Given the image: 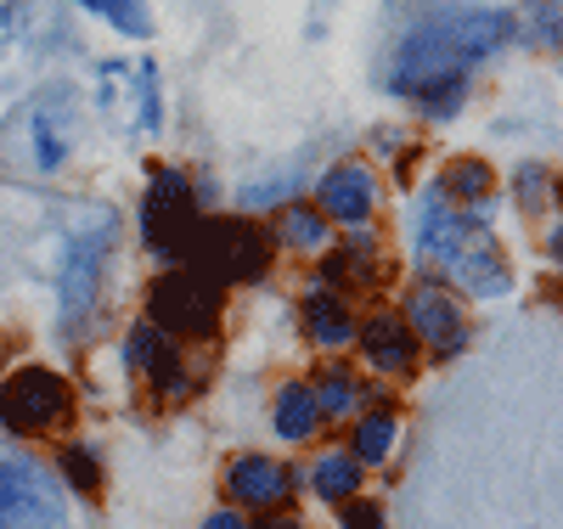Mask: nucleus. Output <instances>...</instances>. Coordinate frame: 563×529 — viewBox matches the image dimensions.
Here are the masks:
<instances>
[{
    "label": "nucleus",
    "mask_w": 563,
    "mask_h": 529,
    "mask_svg": "<svg viewBox=\"0 0 563 529\" xmlns=\"http://www.w3.org/2000/svg\"><path fill=\"white\" fill-rule=\"evenodd\" d=\"M68 29H52L45 18H34L29 7H0V85H12V79H29L45 57L63 45Z\"/></svg>",
    "instance_id": "12"
},
{
    "label": "nucleus",
    "mask_w": 563,
    "mask_h": 529,
    "mask_svg": "<svg viewBox=\"0 0 563 529\" xmlns=\"http://www.w3.org/2000/svg\"><path fill=\"white\" fill-rule=\"evenodd\" d=\"M85 108L74 85H45L0 124V169L7 175H57L79 153Z\"/></svg>",
    "instance_id": "3"
},
{
    "label": "nucleus",
    "mask_w": 563,
    "mask_h": 529,
    "mask_svg": "<svg viewBox=\"0 0 563 529\" xmlns=\"http://www.w3.org/2000/svg\"><path fill=\"white\" fill-rule=\"evenodd\" d=\"M406 332L422 339L434 355H456L467 344V321H462V299L440 282H411L406 287V310H400Z\"/></svg>",
    "instance_id": "11"
},
{
    "label": "nucleus",
    "mask_w": 563,
    "mask_h": 529,
    "mask_svg": "<svg viewBox=\"0 0 563 529\" xmlns=\"http://www.w3.org/2000/svg\"><path fill=\"white\" fill-rule=\"evenodd\" d=\"M276 236L288 249H305V254L310 249H327V214L310 209V203H288V209L276 214Z\"/></svg>",
    "instance_id": "22"
},
{
    "label": "nucleus",
    "mask_w": 563,
    "mask_h": 529,
    "mask_svg": "<svg viewBox=\"0 0 563 529\" xmlns=\"http://www.w3.org/2000/svg\"><path fill=\"white\" fill-rule=\"evenodd\" d=\"M490 169L479 164V158H456L445 175H440V198L445 203H456V209H474V220H485V209H490Z\"/></svg>",
    "instance_id": "18"
},
{
    "label": "nucleus",
    "mask_w": 563,
    "mask_h": 529,
    "mask_svg": "<svg viewBox=\"0 0 563 529\" xmlns=\"http://www.w3.org/2000/svg\"><path fill=\"white\" fill-rule=\"evenodd\" d=\"M316 422H321L316 395L305 389V383H288V389L276 395V434H282V440H310Z\"/></svg>",
    "instance_id": "19"
},
{
    "label": "nucleus",
    "mask_w": 563,
    "mask_h": 529,
    "mask_svg": "<svg viewBox=\"0 0 563 529\" xmlns=\"http://www.w3.org/2000/svg\"><path fill=\"white\" fill-rule=\"evenodd\" d=\"M288 491H294V473L282 467V462H271V456H238V462L225 467V496L238 502V507L271 513V507L288 502Z\"/></svg>",
    "instance_id": "15"
},
{
    "label": "nucleus",
    "mask_w": 563,
    "mask_h": 529,
    "mask_svg": "<svg viewBox=\"0 0 563 529\" xmlns=\"http://www.w3.org/2000/svg\"><path fill=\"white\" fill-rule=\"evenodd\" d=\"M97 113L119 135H153L158 119H164L158 68L147 57H108L97 68Z\"/></svg>",
    "instance_id": "6"
},
{
    "label": "nucleus",
    "mask_w": 563,
    "mask_h": 529,
    "mask_svg": "<svg viewBox=\"0 0 563 529\" xmlns=\"http://www.w3.org/2000/svg\"><path fill=\"white\" fill-rule=\"evenodd\" d=\"M68 411H74V395L52 366H23L0 383V422H7L12 434H45V428H57Z\"/></svg>",
    "instance_id": "9"
},
{
    "label": "nucleus",
    "mask_w": 563,
    "mask_h": 529,
    "mask_svg": "<svg viewBox=\"0 0 563 529\" xmlns=\"http://www.w3.org/2000/svg\"><path fill=\"white\" fill-rule=\"evenodd\" d=\"M310 395H316V411H321L327 422H339V417H350V411H355L361 383H355L344 366H327V372H321V383H316Z\"/></svg>",
    "instance_id": "23"
},
{
    "label": "nucleus",
    "mask_w": 563,
    "mask_h": 529,
    "mask_svg": "<svg viewBox=\"0 0 563 529\" xmlns=\"http://www.w3.org/2000/svg\"><path fill=\"white\" fill-rule=\"evenodd\" d=\"M102 254H108V220L97 236L68 254L63 276H57V294H63V332L68 339H90V327L102 316Z\"/></svg>",
    "instance_id": "10"
},
{
    "label": "nucleus",
    "mask_w": 563,
    "mask_h": 529,
    "mask_svg": "<svg viewBox=\"0 0 563 529\" xmlns=\"http://www.w3.org/2000/svg\"><path fill=\"white\" fill-rule=\"evenodd\" d=\"M530 18H536V34L530 40H558V0H530Z\"/></svg>",
    "instance_id": "26"
},
{
    "label": "nucleus",
    "mask_w": 563,
    "mask_h": 529,
    "mask_svg": "<svg viewBox=\"0 0 563 529\" xmlns=\"http://www.w3.org/2000/svg\"><path fill=\"white\" fill-rule=\"evenodd\" d=\"M395 434H400V422H395V411H366L361 422H355V462L366 467H378V462H389V451H395Z\"/></svg>",
    "instance_id": "21"
},
{
    "label": "nucleus",
    "mask_w": 563,
    "mask_h": 529,
    "mask_svg": "<svg viewBox=\"0 0 563 529\" xmlns=\"http://www.w3.org/2000/svg\"><path fill=\"white\" fill-rule=\"evenodd\" d=\"M541 186H547V169H541V164H525V175H519L525 203H541Z\"/></svg>",
    "instance_id": "28"
},
{
    "label": "nucleus",
    "mask_w": 563,
    "mask_h": 529,
    "mask_svg": "<svg viewBox=\"0 0 563 529\" xmlns=\"http://www.w3.org/2000/svg\"><path fill=\"white\" fill-rule=\"evenodd\" d=\"M305 332H310V344H321V350H344L355 339L350 305L339 294H321V287H316V294L305 299Z\"/></svg>",
    "instance_id": "17"
},
{
    "label": "nucleus",
    "mask_w": 563,
    "mask_h": 529,
    "mask_svg": "<svg viewBox=\"0 0 563 529\" xmlns=\"http://www.w3.org/2000/svg\"><path fill=\"white\" fill-rule=\"evenodd\" d=\"M361 355L378 366V372H389V377H406L411 366H417V339L406 332V321L400 316H389V310H378L366 327H361Z\"/></svg>",
    "instance_id": "16"
},
{
    "label": "nucleus",
    "mask_w": 563,
    "mask_h": 529,
    "mask_svg": "<svg viewBox=\"0 0 563 529\" xmlns=\"http://www.w3.org/2000/svg\"><path fill=\"white\" fill-rule=\"evenodd\" d=\"M186 271L209 282H260L271 271V231L254 220H198L192 243H186Z\"/></svg>",
    "instance_id": "5"
},
{
    "label": "nucleus",
    "mask_w": 563,
    "mask_h": 529,
    "mask_svg": "<svg viewBox=\"0 0 563 529\" xmlns=\"http://www.w3.org/2000/svg\"><path fill=\"white\" fill-rule=\"evenodd\" d=\"M254 529H305V524H299L294 513H265V518H260Z\"/></svg>",
    "instance_id": "30"
},
{
    "label": "nucleus",
    "mask_w": 563,
    "mask_h": 529,
    "mask_svg": "<svg viewBox=\"0 0 563 529\" xmlns=\"http://www.w3.org/2000/svg\"><path fill=\"white\" fill-rule=\"evenodd\" d=\"M310 478H316V496H321V502H355L361 462H355L350 451H327V456L310 467Z\"/></svg>",
    "instance_id": "20"
},
{
    "label": "nucleus",
    "mask_w": 563,
    "mask_h": 529,
    "mask_svg": "<svg viewBox=\"0 0 563 529\" xmlns=\"http://www.w3.org/2000/svg\"><path fill=\"white\" fill-rule=\"evenodd\" d=\"M141 231H147V249L158 260H186V243L198 231V198H192V180L175 164L153 169L147 198H141Z\"/></svg>",
    "instance_id": "8"
},
{
    "label": "nucleus",
    "mask_w": 563,
    "mask_h": 529,
    "mask_svg": "<svg viewBox=\"0 0 563 529\" xmlns=\"http://www.w3.org/2000/svg\"><path fill=\"white\" fill-rule=\"evenodd\" d=\"M57 467L68 473V485H79V491H102V462H97V451H90L85 440H74V445H63V456H57Z\"/></svg>",
    "instance_id": "25"
},
{
    "label": "nucleus",
    "mask_w": 563,
    "mask_h": 529,
    "mask_svg": "<svg viewBox=\"0 0 563 529\" xmlns=\"http://www.w3.org/2000/svg\"><path fill=\"white\" fill-rule=\"evenodd\" d=\"M147 321L169 339H209L220 327V282L198 276V271H164L147 287Z\"/></svg>",
    "instance_id": "7"
},
{
    "label": "nucleus",
    "mask_w": 563,
    "mask_h": 529,
    "mask_svg": "<svg viewBox=\"0 0 563 529\" xmlns=\"http://www.w3.org/2000/svg\"><path fill=\"white\" fill-rule=\"evenodd\" d=\"M203 529H249V524H243V513H209Z\"/></svg>",
    "instance_id": "29"
},
{
    "label": "nucleus",
    "mask_w": 563,
    "mask_h": 529,
    "mask_svg": "<svg viewBox=\"0 0 563 529\" xmlns=\"http://www.w3.org/2000/svg\"><path fill=\"white\" fill-rule=\"evenodd\" d=\"M0 529H68L57 473L12 445H0Z\"/></svg>",
    "instance_id": "4"
},
{
    "label": "nucleus",
    "mask_w": 563,
    "mask_h": 529,
    "mask_svg": "<svg viewBox=\"0 0 563 529\" xmlns=\"http://www.w3.org/2000/svg\"><path fill=\"white\" fill-rule=\"evenodd\" d=\"M344 529H384V513L372 502H344Z\"/></svg>",
    "instance_id": "27"
},
{
    "label": "nucleus",
    "mask_w": 563,
    "mask_h": 529,
    "mask_svg": "<svg viewBox=\"0 0 563 529\" xmlns=\"http://www.w3.org/2000/svg\"><path fill=\"white\" fill-rule=\"evenodd\" d=\"M512 40V18L507 12H456V18H440L429 29H417L400 52H395V68H389V85L400 96H434L445 85H462L467 68H479L485 57H496L501 45Z\"/></svg>",
    "instance_id": "1"
},
{
    "label": "nucleus",
    "mask_w": 563,
    "mask_h": 529,
    "mask_svg": "<svg viewBox=\"0 0 563 529\" xmlns=\"http://www.w3.org/2000/svg\"><path fill=\"white\" fill-rule=\"evenodd\" d=\"M411 243H417L422 260H434L451 282H462V294H474V299H501L512 287V265H507L501 243L490 236V225L474 220L467 209H456V203H445L440 186H429L417 198Z\"/></svg>",
    "instance_id": "2"
},
{
    "label": "nucleus",
    "mask_w": 563,
    "mask_h": 529,
    "mask_svg": "<svg viewBox=\"0 0 563 529\" xmlns=\"http://www.w3.org/2000/svg\"><path fill=\"white\" fill-rule=\"evenodd\" d=\"M316 198H321V214H327V220L366 225L372 209H378V180H372L366 164H339V169H327V175H321Z\"/></svg>",
    "instance_id": "14"
},
{
    "label": "nucleus",
    "mask_w": 563,
    "mask_h": 529,
    "mask_svg": "<svg viewBox=\"0 0 563 529\" xmlns=\"http://www.w3.org/2000/svg\"><path fill=\"white\" fill-rule=\"evenodd\" d=\"M85 12H97L102 23H113L119 34H153V18L141 0H79Z\"/></svg>",
    "instance_id": "24"
},
{
    "label": "nucleus",
    "mask_w": 563,
    "mask_h": 529,
    "mask_svg": "<svg viewBox=\"0 0 563 529\" xmlns=\"http://www.w3.org/2000/svg\"><path fill=\"white\" fill-rule=\"evenodd\" d=\"M124 361L135 377H147L164 389V400H180L186 395V377H180V350L169 344V332H158L153 321H135L130 339H124Z\"/></svg>",
    "instance_id": "13"
}]
</instances>
